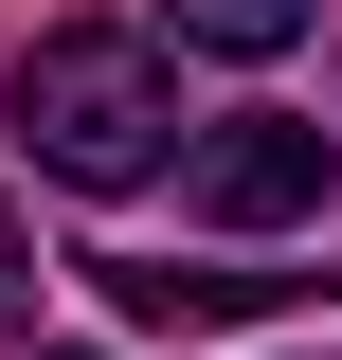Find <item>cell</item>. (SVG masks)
I'll return each instance as SVG.
<instances>
[{"instance_id":"cell-1","label":"cell","mask_w":342,"mask_h":360,"mask_svg":"<svg viewBox=\"0 0 342 360\" xmlns=\"http://www.w3.org/2000/svg\"><path fill=\"white\" fill-rule=\"evenodd\" d=\"M18 144H37V180H72V198H144L180 144V90L144 37H108V18H54L37 54H18Z\"/></svg>"},{"instance_id":"cell-2","label":"cell","mask_w":342,"mask_h":360,"mask_svg":"<svg viewBox=\"0 0 342 360\" xmlns=\"http://www.w3.org/2000/svg\"><path fill=\"white\" fill-rule=\"evenodd\" d=\"M180 198H198L216 234H289V217H324V127H306V108H234V127H198Z\"/></svg>"},{"instance_id":"cell-3","label":"cell","mask_w":342,"mask_h":360,"mask_svg":"<svg viewBox=\"0 0 342 360\" xmlns=\"http://www.w3.org/2000/svg\"><path fill=\"white\" fill-rule=\"evenodd\" d=\"M90 288H108L127 324H180V342H198V324H253V307H289L306 270H180V252H90Z\"/></svg>"},{"instance_id":"cell-4","label":"cell","mask_w":342,"mask_h":360,"mask_svg":"<svg viewBox=\"0 0 342 360\" xmlns=\"http://www.w3.org/2000/svg\"><path fill=\"white\" fill-rule=\"evenodd\" d=\"M163 18H180L198 54H289L306 18H324V0H163Z\"/></svg>"},{"instance_id":"cell-5","label":"cell","mask_w":342,"mask_h":360,"mask_svg":"<svg viewBox=\"0 0 342 360\" xmlns=\"http://www.w3.org/2000/svg\"><path fill=\"white\" fill-rule=\"evenodd\" d=\"M18 307H37V234H18V198H0V342H18Z\"/></svg>"}]
</instances>
